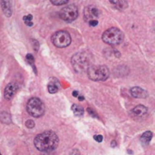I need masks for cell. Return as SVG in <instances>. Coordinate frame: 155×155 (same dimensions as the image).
Returning a JSON list of instances; mask_svg holds the SVG:
<instances>
[{
  "instance_id": "1",
  "label": "cell",
  "mask_w": 155,
  "mask_h": 155,
  "mask_svg": "<svg viewBox=\"0 0 155 155\" xmlns=\"http://www.w3.org/2000/svg\"><path fill=\"white\" fill-rule=\"evenodd\" d=\"M35 148L40 152H52L55 150L59 143L58 136L52 131H45L35 138L34 141Z\"/></svg>"
},
{
  "instance_id": "2",
  "label": "cell",
  "mask_w": 155,
  "mask_h": 155,
  "mask_svg": "<svg viewBox=\"0 0 155 155\" xmlns=\"http://www.w3.org/2000/svg\"><path fill=\"white\" fill-rule=\"evenodd\" d=\"M92 64L91 54L87 52H81L75 54L72 57V65L76 73H83L87 71Z\"/></svg>"
},
{
  "instance_id": "3",
  "label": "cell",
  "mask_w": 155,
  "mask_h": 155,
  "mask_svg": "<svg viewBox=\"0 0 155 155\" xmlns=\"http://www.w3.org/2000/svg\"><path fill=\"white\" fill-rule=\"evenodd\" d=\"M102 38L105 44H108L110 45H120L124 41V35L120 29L116 27H112L104 32Z\"/></svg>"
},
{
  "instance_id": "4",
  "label": "cell",
  "mask_w": 155,
  "mask_h": 155,
  "mask_svg": "<svg viewBox=\"0 0 155 155\" xmlns=\"http://www.w3.org/2000/svg\"><path fill=\"white\" fill-rule=\"evenodd\" d=\"M87 74L92 81H105L110 72L105 65H91L87 70Z\"/></svg>"
},
{
  "instance_id": "5",
  "label": "cell",
  "mask_w": 155,
  "mask_h": 155,
  "mask_svg": "<svg viewBox=\"0 0 155 155\" xmlns=\"http://www.w3.org/2000/svg\"><path fill=\"white\" fill-rule=\"evenodd\" d=\"M26 110L30 115L35 118H38V117H41L45 114V104L40 99L34 97L28 101L27 105H26Z\"/></svg>"
},
{
  "instance_id": "6",
  "label": "cell",
  "mask_w": 155,
  "mask_h": 155,
  "mask_svg": "<svg viewBox=\"0 0 155 155\" xmlns=\"http://www.w3.org/2000/svg\"><path fill=\"white\" fill-rule=\"evenodd\" d=\"M52 43L58 48H64L71 44V36L67 31L61 30L52 35Z\"/></svg>"
},
{
  "instance_id": "7",
  "label": "cell",
  "mask_w": 155,
  "mask_h": 155,
  "mask_svg": "<svg viewBox=\"0 0 155 155\" xmlns=\"http://www.w3.org/2000/svg\"><path fill=\"white\" fill-rule=\"evenodd\" d=\"M77 16H78V8L74 4H70L63 7L60 11V17L68 23L74 21L77 18Z\"/></svg>"
},
{
  "instance_id": "8",
  "label": "cell",
  "mask_w": 155,
  "mask_h": 155,
  "mask_svg": "<svg viewBox=\"0 0 155 155\" xmlns=\"http://www.w3.org/2000/svg\"><path fill=\"white\" fill-rule=\"evenodd\" d=\"M99 16V10L94 5H89L84 9V19L87 22L92 20H96Z\"/></svg>"
},
{
  "instance_id": "9",
  "label": "cell",
  "mask_w": 155,
  "mask_h": 155,
  "mask_svg": "<svg viewBox=\"0 0 155 155\" xmlns=\"http://www.w3.org/2000/svg\"><path fill=\"white\" fill-rule=\"evenodd\" d=\"M18 84H15V83H10L6 85L5 89V93H4V95H5V98L6 100H10L14 97V95L15 94V93L17 92L18 90Z\"/></svg>"
},
{
  "instance_id": "10",
  "label": "cell",
  "mask_w": 155,
  "mask_h": 155,
  "mask_svg": "<svg viewBox=\"0 0 155 155\" xmlns=\"http://www.w3.org/2000/svg\"><path fill=\"white\" fill-rule=\"evenodd\" d=\"M130 93L132 94L133 97H135V98H146L148 96V93L142 89L141 87H133L131 90H130Z\"/></svg>"
},
{
  "instance_id": "11",
  "label": "cell",
  "mask_w": 155,
  "mask_h": 155,
  "mask_svg": "<svg viewBox=\"0 0 155 155\" xmlns=\"http://www.w3.org/2000/svg\"><path fill=\"white\" fill-rule=\"evenodd\" d=\"M148 110L147 108L144 106V105H137L136 107H134L132 112H131V114H133L134 116H137V117H141V116H143L147 114Z\"/></svg>"
},
{
  "instance_id": "12",
  "label": "cell",
  "mask_w": 155,
  "mask_h": 155,
  "mask_svg": "<svg viewBox=\"0 0 155 155\" xmlns=\"http://www.w3.org/2000/svg\"><path fill=\"white\" fill-rule=\"evenodd\" d=\"M1 5H2V9H3V12L5 13V15L6 16H10L11 14H12L10 2H8V1H1Z\"/></svg>"
},
{
  "instance_id": "13",
  "label": "cell",
  "mask_w": 155,
  "mask_h": 155,
  "mask_svg": "<svg viewBox=\"0 0 155 155\" xmlns=\"http://www.w3.org/2000/svg\"><path fill=\"white\" fill-rule=\"evenodd\" d=\"M54 81H51L48 84V92L50 94H55L58 92V89H59V84H58V82L56 81V79H54Z\"/></svg>"
},
{
  "instance_id": "14",
  "label": "cell",
  "mask_w": 155,
  "mask_h": 155,
  "mask_svg": "<svg viewBox=\"0 0 155 155\" xmlns=\"http://www.w3.org/2000/svg\"><path fill=\"white\" fill-rule=\"evenodd\" d=\"M152 138H153V133L150 132V131H148V132H145V133L141 136V142H142L144 145H147V144L151 142Z\"/></svg>"
},
{
  "instance_id": "15",
  "label": "cell",
  "mask_w": 155,
  "mask_h": 155,
  "mask_svg": "<svg viewBox=\"0 0 155 155\" xmlns=\"http://www.w3.org/2000/svg\"><path fill=\"white\" fill-rule=\"evenodd\" d=\"M72 111L74 112V114L76 116H82L84 114V109L80 105H78V104H73Z\"/></svg>"
},
{
  "instance_id": "16",
  "label": "cell",
  "mask_w": 155,
  "mask_h": 155,
  "mask_svg": "<svg viewBox=\"0 0 155 155\" xmlns=\"http://www.w3.org/2000/svg\"><path fill=\"white\" fill-rule=\"evenodd\" d=\"M111 4H112V5H115L117 8H119V9H124V8H126L127 5H128L127 2H125V1H116V2L111 1Z\"/></svg>"
},
{
  "instance_id": "17",
  "label": "cell",
  "mask_w": 155,
  "mask_h": 155,
  "mask_svg": "<svg viewBox=\"0 0 155 155\" xmlns=\"http://www.w3.org/2000/svg\"><path fill=\"white\" fill-rule=\"evenodd\" d=\"M32 19H33L32 15H25V16H24V17H23V20L25 21V23L27 25H29V26H31V25H33V23H32Z\"/></svg>"
},
{
  "instance_id": "18",
  "label": "cell",
  "mask_w": 155,
  "mask_h": 155,
  "mask_svg": "<svg viewBox=\"0 0 155 155\" xmlns=\"http://www.w3.org/2000/svg\"><path fill=\"white\" fill-rule=\"evenodd\" d=\"M51 3L55 5H66L68 4L67 0H52Z\"/></svg>"
},
{
  "instance_id": "19",
  "label": "cell",
  "mask_w": 155,
  "mask_h": 155,
  "mask_svg": "<svg viewBox=\"0 0 155 155\" xmlns=\"http://www.w3.org/2000/svg\"><path fill=\"white\" fill-rule=\"evenodd\" d=\"M26 61L33 66L34 65V57L32 54H27L26 55Z\"/></svg>"
},
{
  "instance_id": "20",
  "label": "cell",
  "mask_w": 155,
  "mask_h": 155,
  "mask_svg": "<svg viewBox=\"0 0 155 155\" xmlns=\"http://www.w3.org/2000/svg\"><path fill=\"white\" fill-rule=\"evenodd\" d=\"M25 126L29 129H32L34 126H35V123L32 121V120H27L26 123H25Z\"/></svg>"
},
{
  "instance_id": "21",
  "label": "cell",
  "mask_w": 155,
  "mask_h": 155,
  "mask_svg": "<svg viewBox=\"0 0 155 155\" xmlns=\"http://www.w3.org/2000/svg\"><path fill=\"white\" fill-rule=\"evenodd\" d=\"M94 140L98 143H102L103 142V136L102 135H95L94 136Z\"/></svg>"
},
{
  "instance_id": "22",
  "label": "cell",
  "mask_w": 155,
  "mask_h": 155,
  "mask_svg": "<svg viewBox=\"0 0 155 155\" xmlns=\"http://www.w3.org/2000/svg\"><path fill=\"white\" fill-rule=\"evenodd\" d=\"M88 23H89V25H90L91 26H95V25H98V21H97V20H92V21H90V22H88Z\"/></svg>"
},
{
  "instance_id": "23",
  "label": "cell",
  "mask_w": 155,
  "mask_h": 155,
  "mask_svg": "<svg viewBox=\"0 0 155 155\" xmlns=\"http://www.w3.org/2000/svg\"><path fill=\"white\" fill-rule=\"evenodd\" d=\"M87 111H88V113H89V114H93V115H94V117H96V116H97V115H96V114H95L94 113V111H93V109H92V108H88V109H87Z\"/></svg>"
},
{
  "instance_id": "24",
  "label": "cell",
  "mask_w": 155,
  "mask_h": 155,
  "mask_svg": "<svg viewBox=\"0 0 155 155\" xmlns=\"http://www.w3.org/2000/svg\"><path fill=\"white\" fill-rule=\"evenodd\" d=\"M73 95H74V97H77V96H78V92H77V91L73 92Z\"/></svg>"
},
{
  "instance_id": "25",
  "label": "cell",
  "mask_w": 155,
  "mask_h": 155,
  "mask_svg": "<svg viewBox=\"0 0 155 155\" xmlns=\"http://www.w3.org/2000/svg\"><path fill=\"white\" fill-rule=\"evenodd\" d=\"M112 144H113V147H115V144H116V143H115V142L114 141V142L112 143Z\"/></svg>"
},
{
  "instance_id": "26",
  "label": "cell",
  "mask_w": 155,
  "mask_h": 155,
  "mask_svg": "<svg viewBox=\"0 0 155 155\" xmlns=\"http://www.w3.org/2000/svg\"><path fill=\"white\" fill-rule=\"evenodd\" d=\"M84 97H82V96H80V97H79V100H80V101H82V100H84Z\"/></svg>"
},
{
  "instance_id": "27",
  "label": "cell",
  "mask_w": 155,
  "mask_h": 155,
  "mask_svg": "<svg viewBox=\"0 0 155 155\" xmlns=\"http://www.w3.org/2000/svg\"><path fill=\"white\" fill-rule=\"evenodd\" d=\"M0 155H2V154H1V153H0Z\"/></svg>"
}]
</instances>
